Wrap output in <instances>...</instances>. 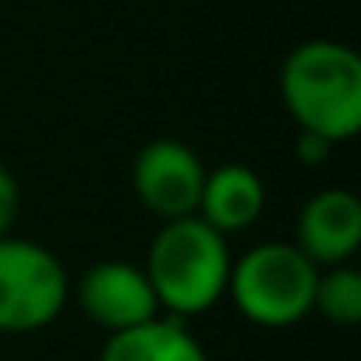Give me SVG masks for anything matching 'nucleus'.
Instances as JSON below:
<instances>
[{"label":"nucleus","mask_w":361,"mask_h":361,"mask_svg":"<svg viewBox=\"0 0 361 361\" xmlns=\"http://www.w3.org/2000/svg\"><path fill=\"white\" fill-rule=\"evenodd\" d=\"M280 99L298 131L347 142L361 128V57L336 39L294 47L280 68Z\"/></svg>","instance_id":"obj_1"},{"label":"nucleus","mask_w":361,"mask_h":361,"mask_svg":"<svg viewBox=\"0 0 361 361\" xmlns=\"http://www.w3.org/2000/svg\"><path fill=\"white\" fill-rule=\"evenodd\" d=\"M231 262L227 234L209 227L202 216H180L163 220L142 269L152 283L159 312L192 319L209 312L227 294Z\"/></svg>","instance_id":"obj_2"},{"label":"nucleus","mask_w":361,"mask_h":361,"mask_svg":"<svg viewBox=\"0 0 361 361\" xmlns=\"http://www.w3.org/2000/svg\"><path fill=\"white\" fill-rule=\"evenodd\" d=\"M315 280L319 266L298 245L266 241L231 262L227 294L248 322L283 329L312 312Z\"/></svg>","instance_id":"obj_3"},{"label":"nucleus","mask_w":361,"mask_h":361,"mask_svg":"<svg viewBox=\"0 0 361 361\" xmlns=\"http://www.w3.org/2000/svg\"><path fill=\"white\" fill-rule=\"evenodd\" d=\"M64 262L25 238H0V333H36L68 305Z\"/></svg>","instance_id":"obj_4"},{"label":"nucleus","mask_w":361,"mask_h":361,"mask_svg":"<svg viewBox=\"0 0 361 361\" xmlns=\"http://www.w3.org/2000/svg\"><path fill=\"white\" fill-rule=\"evenodd\" d=\"M206 185V166L192 145L177 138H152L131 163V188L138 202L159 220L195 216Z\"/></svg>","instance_id":"obj_5"},{"label":"nucleus","mask_w":361,"mask_h":361,"mask_svg":"<svg viewBox=\"0 0 361 361\" xmlns=\"http://www.w3.org/2000/svg\"><path fill=\"white\" fill-rule=\"evenodd\" d=\"M78 305L106 333H121L159 315V301L145 269L124 259H103L89 266L78 280Z\"/></svg>","instance_id":"obj_6"},{"label":"nucleus","mask_w":361,"mask_h":361,"mask_svg":"<svg viewBox=\"0 0 361 361\" xmlns=\"http://www.w3.org/2000/svg\"><path fill=\"white\" fill-rule=\"evenodd\" d=\"M294 245L322 269L350 262L361 245V202L347 188L315 192L298 213Z\"/></svg>","instance_id":"obj_7"},{"label":"nucleus","mask_w":361,"mask_h":361,"mask_svg":"<svg viewBox=\"0 0 361 361\" xmlns=\"http://www.w3.org/2000/svg\"><path fill=\"white\" fill-rule=\"evenodd\" d=\"M262 206H266L262 177L245 163H224L216 170H206L195 216H202L220 234H238L262 216Z\"/></svg>","instance_id":"obj_8"},{"label":"nucleus","mask_w":361,"mask_h":361,"mask_svg":"<svg viewBox=\"0 0 361 361\" xmlns=\"http://www.w3.org/2000/svg\"><path fill=\"white\" fill-rule=\"evenodd\" d=\"M99 361H209V354L185 319L156 315L142 326L110 333Z\"/></svg>","instance_id":"obj_9"},{"label":"nucleus","mask_w":361,"mask_h":361,"mask_svg":"<svg viewBox=\"0 0 361 361\" xmlns=\"http://www.w3.org/2000/svg\"><path fill=\"white\" fill-rule=\"evenodd\" d=\"M312 312H319L333 326H354L361 319V273L350 262L319 269Z\"/></svg>","instance_id":"obj_10"},{"label":"nucleus","mask_w":361,"mask_h":361,"mask_svg":"<svg viewBox=\"0 0 361 361\" xmlns=\"http://www.w3.org/2000/svg\"><path fill=\"white\" fill-rule=\"evenodd\" d=\"M18 213H22V188L15 173L0 163V238L11 234V227L18 224Z\"/></svg>","instance_id":"obj_11"},{"label":"nucleus","mask_w":361,"mask_h":361,"mask_svg":"<svg viewBox=\"0 0 361 361\" xmlns=\"http://www.w3.org/2000/svg\"><path fill=\"white\" fill-rule=\"evenodd\" d=\"M329 152H333V142H326L322 135H312V131H298L294 156H298L305 166H319V163H322Z\"/></svg>","instance_id":"obj_12"}]
</instances>
